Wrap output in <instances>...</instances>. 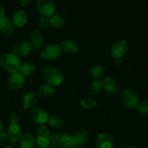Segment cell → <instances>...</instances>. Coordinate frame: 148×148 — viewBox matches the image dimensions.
Here are the masks:
<instances>
[{
	"label": "cell",
	"instance_id": "obj_12",
	"mask_svg": "<svg viewBox=\"0 0 148 148\" xmlns=\"http://www.w3.org/2000/svg\"><path fill=\"white\" fill-rule=\"evenodd\" d=\"M7 139L11 144L14 145L20 141L22 137V130L18 125H10L7 132Z\"/></svg>",
	"mask_w": 148,
	"mask_h": 148
},
{
	"label": "cell",
	"instance_id": "obj_26",
	"mask_svg": "<svg viewBox=\"0 0 148 148\" xmlns=\"http://www.w3.org/2000/svg\"><path fill=\"white\" fill-rule=\"evenodd\" d=\"M48 123L51 127L53 128H60L64 124V121L59 116L52 115L49 117Z\"/></svg>",
	"mask_w": 148,
	"mask_h": 148
},
{
	"label": "cell",
	"instance_id": "obj_32",
	"mask_svg": "<svg viewBox=\"0 0 148 148\" xmlns=\"http://www.w3.org/2000/svg\"><path fill=\"white\" fill-rule=\"evenodd\" d=\"M30 2H31L30 0H20V1H19V4H20V5L23 6V7H25V6L28 5Z\"/></svg>",
	"mask_w": 148,
	"mask_h": 148
},
{
	"label": "cell",
	"instance_id": "obj_13",
	"mask_svg": "<svg viewBox=\"0 0 148 148\" xmlns=\"http://www.w3.org/2000/svg\"><path fill=\"white\" fill-rule=\"evenodd\" d=\"M114 143L111 137L106 133H101L96 138L97 148H114Z\"/></svg>",
	"mask_w": 148,
	"mask_h": 148
},
{
	"label": "cell",
	"instance_id": "obj_15",
	"mask_svg": "<svg viewBox=\"0 0 148 148\" xmlns=\"http://www.w3.org/2000/svg\"><path fill=\"white\" fill-rule=\"evenodd\" d=\"M27 20H28V16L25 10H18L13 14L12 22L14 26L23 27L27 23Z\"/></svg>",
	"mask_w": 148,
	"mask_h": 148
},
{
	"label": "cell",
	"instance_id": "obj_40",
	"mask_svg": "<svg viewBox=\"0 0 148 148\" xmlns=\"http://www.w3.org/2000/svg\"><path fill=\"white\" fill-rule=\"evenodd\" d=\"M0 146H1V141H0Z\"/></svg>",
	"mask_w": 148,
	"mask_h": 148
},
{
	"label": "cell",
	"instance_id": "obj_24",
	"mask_svg": "<svg viewBox=\"0 0 148 148\" xmlns=\"http://www.w3.org/2000/svg\"><path fill=\"white\" fill-rule=\"evenodd\" d=\"M75 137L76 138L77 146L80 147V146L84 145L88 142L89 133L87 130H80L78 132H77V134L75 135Z\"/></svg>",
	"mask_w": 148,
	"mask_h": 148
},
{
	"label": "cell",
	"instance_id": "obj_9",
	"mask_svg": "<svg viewBox=\"0 0 148 148\" xmlns=\"http://www.w3.org/2000/svg\"><path fill=\"white\" fill-rule=\"evenodd\" d=\"M32 49L33 48L30 42L23 40V41L18 42L14 45L12 49V53L18 57L25 56L30 54L32 51Z\"/></svg>",
	"mask_w": 148,
	"mask_h": 148
},
{
	"label": "cell",
	"instance_id": "obj_21",
	"mask_svg": "<svg viewBox=\"0 0 148 148\" xmlns=\"http://www.w3.org/2000/svg\"><path fill=\"white\" fill-rule=\"evenodd\" d=\"M49 23L51 26L56 28H61L64 25L65 19L60 14H53L51 17H49Z\"/></svg>",
	"mask_w": 148,
	"mask_h": 148
},
{
	"label": "cell",
	"instance_id": "obj_14",
	"mask_svg": "<svg viewBox=\"0 0 148 148\" xmlns=\"http://www.w3.org/2000/svg\"><path fill=\"white\" fill-rule=\"evenodd\" d=\"M103 88L106 92L109 95L116 96L118 93V85L114 78L111 77H107L103 80Z\"/></svg>",
	"mask_w": 148,
	"mask_h": 148
},
{
	"label": "cell",
	"instance_id": "obj_31",
	"mask_svg": "<svg viewBox=\"0 0 148 148\" xmlns=\"http://www.w3.org/2000/svg\"><path fill=\"white\" fill-rule=\"evenodd\" d=\"M7 139V132L4 131H0V141H5Z\"/></svg>",
	"mask_w": 148,
	"mask_h": 148
},
{
	"label": "cell",
	"instance_id": "obj_7",
	"mask_svg": "<svg viewBox=\"0 0 148 148\" xmlns=\"http://www.w3.org/2000/svg\"><path fill=\"white\" fill-rule=\"evenodd\" d=\"M30 117L35 124L43 126L48 122L49 116L44 109L41 108H33L30 110Z\"/></svg>",
	"mask_w": 148,
	"mask_h": 148
},
{
	"label": "cell",
	"instance_id": "obj_35",
	"mask_svg": "<svg viewBox=\"0 0 148 148\" xmlns=\"http://www.w3.org/2000/svg\"><path fill=\"white\" fill-rule=\"evenodd\" d=\"M121 64V59H117L116 60V64L120 65Z\"/></svg>",
	"mask_w": 148,
	"mask_h": 148
},
{
	"label": "cell",
	"instance_id": "obj_38",
	"mask_svg": "<svg viewBox=\"0 0 148 148\" xmlns=\"http://www.w3.org/2000/svg\"><path fill=\"white\" fill-rule=\"evenodd\" d=\"M3 129V126H2V124H1V122L0 121V131H1Z\"/></svg>",
	"mask_w": 148,
	"mask_h": 148
},
{
	"label": "cell",
	"instance_id": "obj_39",
	"mask_svg": "<svg viewBox=\"0 0 148 148\" xmlns=\"http://www.w3.org/2000/svg\"><path fill=\"white\" fill-rule=\"evenodd\" d=\"M69 148H81V147H78V146H72V147H69Z\"/></svg>",
	"mask_w": 148,
	"mask_h": 148
},
{
	"label": "cell",
	"instance_id": "obj_30",
	"mask_svg": "<svg viewBox=\"0 0 148 148\" xmlns=\"http://www.w3.org/2000/svg\"><path fill=\"white\" fill-rule=\"evenodd\" d=\"M39 25L42 29H46L49 27L50 25V23H49V17H44V16H41L39 20Z\"/></svg>",
	"mask_w": 148,
	"mask_h": 148
},
{
	"label": "cell",
	"instance_id": "obj_29",
	"mask_svg": "<svg viewBox=\"0 0 148 148\" xmlns=\"http://www.w3.org/2000/svg\"><path fill=\"white\" fill-rule=\"evenodd\" d=\"M9 121L11 125H18L20 121V116L16 112H12L9 116Z\"/></svg>",
	"mask_w": 148,
	"mask_h": 148
},
{
	"label": "cell",
	"instance_id": "obj_27",
	"mask_svg": "<svg viewBox=\"0 0 148 148\" xmlns=\"http://www.w3.org/2000/svg\"><path fill=\"white\" fill-rule=\"evenodd\" d=\"M80 105L82 108H86V109H90V108H93L98 105V102L95 99L93 98H83L81 101Z\"/></svg>",
	"mask_w": 148,
	"mask_h": 148
},
{
	"label": "cell",
	"instance_id": "obj_11",
	"mask_svg": "<svg viewBox=\"0 0 148 148\" xmlns=\"http://www.w3.org/2000/svg\"><path fill=\"white\" fill-rule=\"evenodd\" d=\"M25 82V77L19 72L11 74L8 79L10 88L14 90H17L23 87Z\"/></svg>",
	"mask_w": 148,
	"mask_h": 148
},
{
	"label": "cell",
	"instance_id": "obj_18",
	"mask_svg": "<svg viewBox=\"0 0 148 148\" xmlns=\"http://www.w3.org/2000/svg\"><path fill=\"white\" fill-rule=\"evenodd\" d=\"M60 46L62 51H64L66 53H75L79 50V47H78L77 44L71 40H64Z\"/></svg>",
	"mask_w": 148,
	"mask_h": 148
},
{
	"label": "cell",
	"instance_id": "obj_8",
	"mask_svg": "<svg viewBox=\"0 0 148 148\" xmlns=\"http://www.w3.org/2000/svg\"><path fill=\"white\" fill-rule=\"evenodd\" d=\"M128 51V46L125 40H120L114 43L111 49V55L114 59H121Z\"/></svg>",
	"mask_w": 148,
	"mask_h": 148
},
{
	"label": "cell",
	"instance_id": "obj_36",
	"mask_svg": "<svg viewBox=\"0 0 148 148\" xmlns=\"http://www.w3.org/2000/svg\"><path fill=\"white\" fill-rule=\"evenodd\" d=\"M123 148H137V147H134V146H125V147H124Z\"/></svg>",
	"mask_w": 148,
	"mask_h": 148
},
{
	"label": "cell",
	"instance_id": "obj_20",
	"mask_svg": "<svg viewBox=\"0 0 148 148\" xmlns=\"http://www.w3.org/2000/svg\"><path fill=\"white\" fill-rule=\"evenodd\" d=\"M20 142L21 148H34L35 147V138L30 134L22 135Z\"/></svg>",
	"mask_w": 148,
	"mask_h": 148
},
{
	"label": "cell",
	"instance_id": "obj_5",
	"mask_svg": "<svg viewBox=\"0 0 148 148\" xmlns=\"http://www.w3.org/2000/svg\"><path fill=\"white\" fill-rule=\"evenodd\" d=\"M36 5L38 11L44 17H51L56 11V4L51 0H38Z\"/></svg>",
	"mask_w": 148,
	"mask_h": 148
},
{
	"label": "cell",
	"instance_id": "obj_4",
	"mask_svg": "<svg viewBox=\"0 0 148 148\" xmlns=\"http://www.w3.org/2000/svg\"><path fill=\"white\" fill-rule=\"evenodd\" d=\"M121 101L129 108H136L139 103L137 93L132 89H124L121 92Z\"/></svg>",
	"mask_w": 148,
	"mask_h": 148
},
{
	"label": "cell",
	"instance_id": "obj_37",
	"mask_svg": "<svg viewBox=\"0 0 148 148\" xmlns=\"http://www.w3.org/2000/svg\"><path fill=\"white\" fill-rule=\"evenodd\" d=\"M1 148H14V147H12V146H10V145H5V146H4V147H2Z\"/></svg>",
	"mask_w": 148,
	"mask_h": 148
},
{
	"label": "cell",
	"instance_id": "obj_2",
	"mask_svg": "<svg viewBox=\"0 0 148 148\" xmlns=\"http://www.w3.org/2000/svg\"><path fill=\"white\" fill-rule=\"evenodd\" d=\"M0 66L10 73H15L20 69L21 62L20 58L13 53H4L0 56Z\"/></svg>",
	"mask_w": 148,
	"mask_h": 148
},
{
	"label": "cell",
	"instance_id": "obj_17",
	"mask_svg": "<svg viewBox=\"0 0 148 148\" xmlns=\"http://www.w3.org/2000/svg\"><path fill=\"white\" fill-rule=\"evenodd\" d=\"M30 44L35 50H39L43 43V36L38 30H36L30 38Z\"/></svg>",
	"mask_w": 148,
	"mask_h": 148
},
{
	"label": "cell",
	"instance_id": "obj_6",
	"mask_svg": "<svg viewBox=\"0 0 148 148\" xmlns=\"http://www.w3.org/2000/svg\"><path fill=\"white\" fill-rule=\"evenodd\" d=\"M36 140L40 148H46L51 143V133L46 126L39 127L36 134Z\"/></svg>",
	"mask_w": 148,
	"mask_h": 148
},
{
	"label": "cell",
	"instance_id": "obj_19",
	"mask_svg": "<svg viewBox=\"0 0 148 148\" xmlns=\"http://www.w3.org/2000/svg\"><path fill=\"white\" fill-rule=\"evenodd\" d=\"M54 87L49 84H43L39 87L38 90V95L42 98H49L54 92Z\"/></svg>",
	"mask_w": 148,
	"mask_h": 148
},
{
	"label": "cell",
	"instance_id": "obj_10",
	"mask_svg": "<svg viewBox=\"0 0 148 148\" xmlns=\"http://www.w3.org/2000/svg\"><path fill=\"white\" fill-rule=\"evenodd\" d=\"M14 30L15 26L12 19L5 15L0 17V31L7 35H12Z\"/></svg>",
	"mask_w": 148,
	"mask_h": 148
},
{
	"label": "cell",
	"instance_id": "obj_33",
	"mask_svg": "<svg viewBox=\"0 0 148 148\" xmlns=\"http://www.w3.org/2000/svg\"><path fill=\"white\" fill-rule=\"evenodd\" d=\"M5 14V7L2 3L0 2V17L4 16Z\"/></svg>",
	"mask_w": 148,
	"mask_h": 148
},
{
	"label": "cell",
	"instance_id": "obj_16",
	"mask_svg": "<svg viewBox=\"0 0 148 148\" xmlns=\"http://www.w3.org/2000/svg\"><path fill=\"white\" fill-rule=\"evenodd\" d=\"M37 103V95L34 92H29L23 96L22 105L25 109L33 108Z\"/></svg>",
	"mask_w": 148,
	"mask_h": 148
},
{
	"label": "cell",
	"instance_id": "obj_28",
	"mask_svg": "<svg viewBox=\"0 0 148 148\" xmlns=\"http://www.w3.org/2000/svg\"><path fill=\"white\" fill-rule=\"evenodd\" d=\"M137 111L143 114H148V101H142L138 103L137 106L136 108Z\"/></svg>",
	"mask_w": 148,
	"mask_h": 148
},
{
	"label": "cell",
	"instance_id": "obj_34",
	"mask_svg": "<svg viewBox=\"0 0 148 148\" xmlns=\"http://www.w3.org/2000/svg\"><path fill=\"white\" fill-rule=\"evenodd\" d=\"M46 148H60L58 145H56L54 144H52V143H50V144L48 145V147Z\"/></svg>",
	"mask_w": 148,
	"mask_h": 148
},
{
	"label": "cell",
	"instance_id": "obj_1",
	"mask_svg": "<svg viewBox=\"0 0 148 148\" xmlns=\"http://www.w3.org/2000/svg\"><path fill=\"white\" fill-rule=\"evenodd\" d=\"M42 76L47 84L53 87L60 85L64 79L63 72L60 69L52 66L43 68L42 70Z\"/></svg>",
	"mask_w": 148,
	"mask_h": 148
},
{
	"label": "cell",
	"instance_id": "obj_3",
	"mask_svg": "<svg viewBox=\"0 0 148 148\" xmlns=\"http://www.w3.org/2000/svg\"><path fill=\"white\" fill-rule=\"evenodd\" d=\"M62 49L58 43L49 44L42 51L41 57L46 60H54L62 55Z\"/></svg>",
	"mask_w": 148,
	"mask_h": 148
},
{
	"label": "cell",
	"instance_id": "obj_23",
	"mask_svg": "<svg viewBox=\"0 0 148 148\" xmlns=\"http://www.w3.org/2000/svg\"><path fill=\"white\" fill-rule=\"evenodd\" d=\"M106 72V67L103 65H95L93 67L91 68L90 70V75L92 77L96 79H99V78L102 77Z\"/></svg>",
	"mask_w": 148,
	"mask_h": 148
},
{
	"label": "cell",
	"instance_id": "obj_22",
	"mask_svg": "<svg viewBox=\"0 0 148 148\" xmlns=\"http://www.w3.org/2000/svg\"><path fill=\"white\" fill-rule=\"evenodd\" d=\"M35 70V66L30 62H25L23 64H21L20 69L18 72L23 75L24 77H29L33 73Z\"/></svg>",
	"mask_w": 148,
	"mask_h": 148
},
{
	"label": "cell",
	"instance_id": "obj_25",
	"mask_svg": "<svg viewBox=\"0 0 148 148\" xmlns=\"http://www.w3.org/2000/svg\"><path fill=\"white\" fill-rule=\"evenodd\" d=\"M103 88V81L101 79H95L90 85L89 91L91 94H98L101 92Z\"/></svg>",
	"mask_w": 148,
	"mask_h": 148
}]
</instances>
